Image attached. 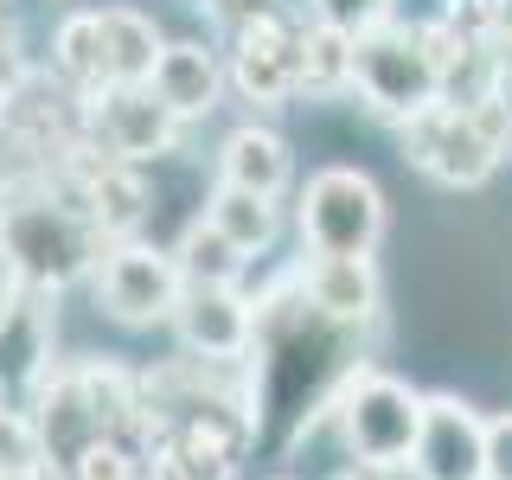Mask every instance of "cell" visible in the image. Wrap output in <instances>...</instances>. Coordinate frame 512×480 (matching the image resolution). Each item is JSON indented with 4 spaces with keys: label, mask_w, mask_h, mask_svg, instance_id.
<instances>
[{
    "label": "cell",
    "mask_w": 512,
    "mask_h": 480,
    "mask_svg": "<svg viewBox=\"0 0 512 480\" xmlns=\"http://www.w3.org/2000/svg\"><path fill=\"white\" fill-rule=\"evenodd\" d=\"M103 250H109V237L77 212L71 192H64L52 173L0 192V256H7V269L26 288L64 295L71 282H90V269H96Z\"/></svg>",
    "instance_id": "6da1fadb"
},
{
    "label": "cell",
    "mask_w": 512,
    "mask_h": 480,
    "mask_svg": "<svg viewBox=\"0 0 512 480\" xmlns=\"http://www.w3.org/2000/svg\"><path fill=\"white\" fill-rule=\"evenodd\" d=\"M320 416L340 429L359 468H397V461H410L416 429H423V391H410L404 378L378 372V365H352L320 404Z\"/></svg>",
    "instance_id": "7a4b0ae2"
},
{
    "label": "cell",
    "mask_w": 512,
    "mask_h": 480,
    "mask_svg": "<svg viewBox=\"0 0 512 480\" xmlns=\"http://www.w3.org/2000/svg\"><path fill=\"white\" fill-rule=\"evenodd\" d=\"M506 122H512V109L500 103V96H487V103H474V109L429 103V109H416V116L397 122V128H404V160H416L436 186L468 192V186H480L493 167H500Z\"/></svg>",
    "instance_id": "3957f363"
},
{
    "label": "cell",
    "mask_w": 512,
    "mask_h": 480,
    "mask_svg": "<svg viewBox=\"0 0 512 480\" xmlns=\"http://www.w3.org/2000/svg\"><path fill=\"white\" fill-rule=\"evenodd\" d=\"M352 90L384 122H410L416 109L442 103V71H436V52H429V32L397 20L359 32L352 39Z\"/></svg>",
    "instance_id": "277c9868"
},
{
    "label": "cell",
    "mask_w": 512,
    "mask_h": 480,
    "mask_svg": "<svg viewBox=\"0 0 512 480\" xmlns=\"http://www.w3.org/2000/svg\"><path fill=\"white\" fill-rule=\"evenodd\" d=\"M295 231L308 256H378L384 244V192L359 167L308 173L295 199Z\"/></svg>",
    "instance_id": "5b68a950"
},
{
    "label": "cell",
    "mask_w": 512,
    "mask_h": 480,
    "mask_svg": "<svg viewBox=\"0 0 512 480\" xmlns=\"http://www.w3.org/2000/svg\"><path fill=\"white\" fill-rule=\"evenodd\" d=\"M180 288L186 276L173 263V250H154L141 237L109 244L90 269V295L116 327H167L173 308H180Z\"/></svg>",
    "instance_id": "8992f818"
},
{
    "label": "cell",
    "mask_w": 512,
    "mask_h": 480,
    "mask_svg": "<svg viewBox=\"0 0 512 480\" xmlns=\"http://www.w3.org/2000/svg\"><path fill=\"white\" fill-rule=\"evenodd\" d=\"M52 180L71 192V205L109 237V244H128V237L148 224V205H154L148 167H135V160H122V154H103L96 141L64 154L52 167Z\"/></svg>",
    "instance_id": "52a82bcc"
},
{
    "label": "cell",
    "mask_w": 512,
    "mask_h": 480,
    "mask_svg": "<svg viewBox=\"0 0 512 480\" xmlns=\"http://www.w3.org/2000/svg\"><path fill=\"white\" fill-rule=\"evenodd\" d=\"M295 39H301V20L282 13L276 0L231 13V58H224L231 90L256 109H282L295 96Z\"/></svg>",
    "instance_id": "ba28073f"
},
{
    "label": "cell",
    "mask_w": 512,
    "mask_h": 480,
    "mask_svg": "<svg viewBox=\"0 0 512 480\" xmlns=\"http://www.w3.org/2000/svg\"><path fill=\"white\" fill-rule=\"evenodd\" d=\"M180 333L186 359L199 365H237L256 352V301L237 282H186L180 308L167 320Z\"/></svg>",
    "instance_id": "9c48e42d"
},
{
    "label": "cell",
    "mask_w": 512,
    "mask_h": 480,
    "mask_svg": "<svg viewBox=\"0 0 512 480\" xmlns=\"http://www.w3.org/2000/svg\"><path fill=\"white\" fill-rule=\"evenodd\" d=\"M84 128H90V141L103 154H122V160H135V167L173 154L180 135H186V122L173 116L148 84H109L103 96H90V103H84Z\"/></svg>",
    "instance_id": "30bf717a"
},
{
    "label": "cell",
    "mask_w": 512,
    "mask_h": 480,
    "mask_svg": "<svg viewBox=\"0 0 512 480\" xmlns=\"http://www.w3.org/2000/svg\"><path fill=\"white\" fill-rule=\"evenodd\" d=\"M58 295L20 288V301L0 320V404H32L39 384L58 372Z\"/></svg>",
    "instance_id": "8fae6325"
},
{
    "label": "cell",
    "mask_w": 512,
    "mask_h": 480,
    "mask_svg": "<svg viewBox=\"0 0 512 480\" xmlns=\"http://www.w3.org/2000/svg\"><path fill=\"white\" fill-rule=\"evenodd\" d=\"M410 468L423 480H487V423L461 397H423Z\"/></svg>",
    "instance_id": "7c38bea8"
},
{
    "label": "cell",
    "mask_w": 512,
    "mask_h": 480,
    "mask_svg": "<svg viewBox=\"0 0 512 480\" xmlns=\"http://www.w3.org/2000/svg\"><path fill=\"white\" fill-rule=\"evenodd\" d=\"M295 276H301V295H308V314L327 320V327H359L384 301L372 256H308Z\"/></svg>",
    "instance_id": "4fadbf2b"
},
{
    "label": "cell",
    "mask_w": 512,
    "mask_h": 480,
    "mask_svg": "<svg viewBox=\"0 0 512 480\" xmlns=\"http://www.w3.org/2000/svg\"><path fill=\"white\" fill-rule=\"evenodd\" d=\"M224 84H231V77H224V58H218L205 39H167V52L154 58V77H148V90H154L180 122L212 116L218 96H224Z\"/></svg>",
    "instance_id": "5bb4252c"
},
{
    "label": "cell",
    "mask_w": 512,
    "mask_h": 480,
    "mask_svg": "<svg viewBox=\"0 0 512 480\" xmlns=\"http://www.w3.org/2000/svg\"><path fill=\"white\" fill-rule=\"evenodd\" d=\"M26 410H32V423H39V436H45L52 468H71V461L103 436V423H96V410H90V397H84V384H77L71 365H58V372L39 384V397H32Z\"/></svg>",
    "instance_id": "9a60e30c"
},
{
    "label": "cell",
    "mask_w": 512,
    "mask_h": 480,
    "mask_svg": "<svg viewBox=\"0 0 512 480\" xmlns=\"http://www.w3.org/2000/svg\"><path fill=\"white\" fill-rule=\"evenodd\" d=\"M218 180L263 192V199H282L288 180H295V154L269 122H237L231 135L218 141Z\"/></svg>",
    "instance_id": "2e32d148"
},
{
    "label": "cell",
    "mask_w": 512,
    "mask_h": 480,
    "mask_svg": "<svg viewBox=\"0 0 512 480\" xmlns=\"http://www.w3.org/2000/svg\"><path fill=\"white\" fill-rule=\"evenodd\" d=\"M52 77L71 96H84V103L116 84V71H109V39H103V13L96 7H71L52 26Z\"/></svg>",
    "instance_id": "e0dca14e"
},
{
    "label": "cell",
    "mask_w": 512,
    "mask_h": 480,
    "mask_svg": "<svg viewBox=\"0 0 512 480\" xmlns=\"http://www.w3.org/2000/svg\"><path fill=\"white\" fill-rule=\"evenodd\" d=\"M352 90V32L301 20L295 39V96H314V103H333V96Z\"/></svg>",
    "instance_id": "ac0fdd59"
},
{
    "label": "cell",
    "mask_w": 512,
    "mask_h": 480,
    "mask_svg": "<svg viewBox=\"0 0 512 480\" xmlns=\"http://www.w3.org/2000/svg\"><path fill=\"white\" fill-rule=\"evenodd\" d=\"M96 13H103V39H109V71H116V84H148L154 58L167 52L154 13L128 7V0H109V7H96Z\"/></svg>",
    "instance_id": "d6986e66"
},
{
    "label": "cell",
    "mask_w": 512,
    "mask_h": 480,
    "mask_svg": "<svg viewBox=\"0 0 512 480\" xmlns=\"http://www.w3.org/2000/svg\"><path fill=\"white\" fill-rule=\"evenodd\" d=\"M205 218H212L244 256H263V250L282 237V199H263V192L224 186V180L212 186V199H205Z\"/></svg>",
    "instance_id": "ffe728a7"
},
{
    "label": "cell",
    "mask_w": 512,
    "mask_h": 480,
    "mask_svg": "<svg viewBox=\"0 0 512 480\" xmlns=\"http://www.w3.org/2000/svg\"><path fill=\"white\" fill-rule=\"evenodd\" d=\"M173 263H180V276H186V282H237L250 256L237 250L231 237H224L218 224L199 212V218H192L186 231H180V244H173Z\"/></svg>",
    "instance_id": "44dd1931"
},
{
    "label": "cell",
    "mask_w": 512,
    "mask_h": 480,
    "mask_svg": "<svg viewBox=\"0 0 512 480\" xmlns=\"http://www.w3.org/2000/svg\"><path fill=\"white\" fill-rule=\"evenodd\" d=\"M39 468H52V455H45V436L32 423V410L0 404V474H39Z\"/></svg>",
    "instance_id": "7402d4cb"
},
{
    "label": "cell",
    "mask_w": 512,
    "mask_h": 480,
    "mask_svg": "<svg viewBox=\"0 0 512 480\" xmlns=\"http://www.w3.org/2000/svg\"><path fill=\"white\" fill-rule=\"evenodd\" d=\"M148 474V455H135L128 442H116V436H96L84 455L64 468V480H141Z\"/></svg>",
    "instance_id": "603a6c76"
},
{
    "label": "cell",
    "mask_w": 512,
    "mask_h": 480,
    "mask_svg": "<svg viewBox=\"0 0 512 480\" xmlns=\"http://www.w3.org/2000/svg\"><path fill=\"white\" fill-rule=\"evenodd\" d=\"M314 20L320 26H340V32H372V26H384L391 20V0H314Z\"/></svg>",
    "instance_id": "cb8c5ba5"
},
{
    "label": "cell",
    "mask_w": 512,
    "mask_h": 480,
    "mask_svg": "<svg viewBox=\"0 0 512 480\" xmlns=\"http://www.w3.org/2000/svg\"><path fill=\"white\" fill-rule=\"evenodd\" d=\"M487 480H512V416L487 423Z\"/></svg>",
    "instance_id": "d4e9b609"
},
{
    "label": "cell",
    "mask_w": 512,
    "mask_h": 480,
    "mask_svg": "<svg viewBox=\"0 0 512 480\" xmlns=\"http://www.w3.org/2000/svg\"><path fill=\"white\" fill-rule=\"evenodd\" d=\"M20 276H13V269H7V256H0V320H7V308H13V301H20Z\"/></svg>",
    "instance_id": "484cf974"
},
{
    "label": "cell",
    "mask_w": 512,
    "mask_h": 480,
    "mask_svg": "<svg viewBox=\"0 0 512 480\" xmlns=\"http://www.w3.org/2000/svg\"><path fill=\"white\" fill-rule=\"evenodd\" d=\"M0 480H64V468H39V474H0Z\"/></svg>",
    "instance_id": "4316f807"
},
{
    "label": "cell",
    "mask_w": 512,
    "mask_h": 480,
    "mask_svg": "<svg viewBox=\"0 0 512 480\" xmlns=\"http://www.w3.org/2000/svg\"><path fill=\"white\" fill-rule=\"evenodd\" d=\"M340 480H372V474H365V468H352V474H340Z\"/></svg>",
    "instance_id": "83f0119b"
},
{
    "label": "cell",
    "mask_w": 512,
    "mask_h": 480,
    "mask_svg": "<svg viewBox=\"0 0 512 480\" xmlns=\"http://www.w3.org/2000/svg\"><path fill=\"white\" fill-rule=\"evenodd\" d=\"M141 480H160V474H141Z\"/></svg>",
    "instance_id": "f1b7e54d"
},
{
    "label": "cell",
    "mask_w": 512,
    "mask_h": 480,
    "mask_svg": "<svg viewBox=\"0 0 512 480\" xmlns=\"http://www.w3.org/2000/svg\"><path fill=\"white\" fill-rule=\"evenodd\" d=\"M0 7H13V0H0Z\"/></svg>",
    "instance_id": "f546056e"
}]
</instances>
